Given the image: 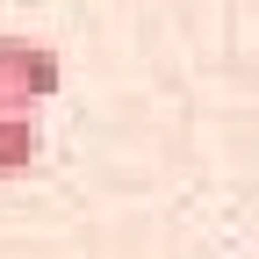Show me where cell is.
Masks as SVG:
<instances>
[{
	"label": "cell",
	"instance_id": "cell-1",
	"mask_svg": "<svg viewBox=\"0 0 259 259\" xmlns=\"http://www.w3.org/2000/svg\"><path fill=\"white\" fill-rule=\"evenodd\" d=\"M65 87V58L36 36H0V108H22L36 115V101Z\"/></svg>",
	"mask_w": 259,
	"mask_h": 259
},
{
	"label": "cell",
	"instance_id": "cell-2",
	"mask_svg": "<svg viewBox=\"0 0 259 259\" xmlns=\"http://www.w3.org/2000/svg\"><path fill=\"white\" fill-rule=\"evenodd\" d=\"M36 158H44V130H36V115H22V108H0V180L29 173Z\"/></svg>",
	"mask_w": 259,
	"mask_h": 259
}]
</instances>
